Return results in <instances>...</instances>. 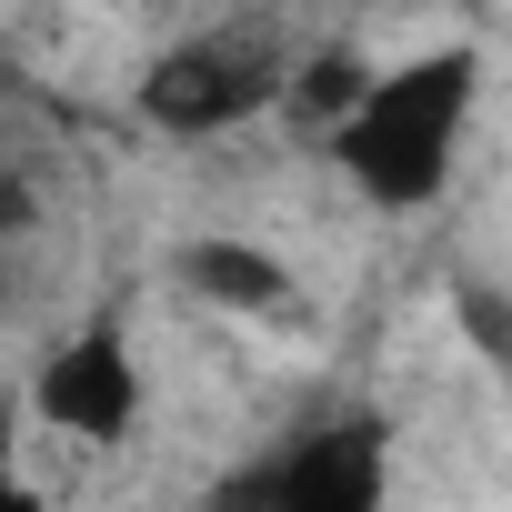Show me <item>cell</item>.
I'll return each mask as SVG.
<instances>
[{"label":"cell","mask_w":512,"mask_h":512,"mask_svg":"<svg viewBox=\"0 0 512 512\" xmlns=\"http://www.w3.org/2000/svg\"><path fill=\"white\" fill-rule=\"evenodd\" d=\"M472 101H482V51L442 41V51H412V61L372 71L322 151L342 161V181L362 201L422 211V201H442V181H452V161L472 141Z\"/></svg>","instance_id":"obj_1"},{"label":"cell","mask_w":512,"mask_h":512,"mask_svg":"<svg viewBox=\"0 0 512 512\" xmlns=\"http://www.w3.org/2000/svg\"><path fill=\"white\" fill-rule=\"evenodd\" d=\"M282 21H211L191 41H171L151 71H141V121L151 131H181V141H211V131H241L282 101Z\"/></svg>","instance_id":"obj_2"},{"label":"cell","mask_w":512,"mask_h":512,"mask_svg":"<svg viewBox=\"0 0 512 512\" xmlns=\"http://www.w3.org/2000/svg\"><path fill=\"white\" fill-rule=\"evenodd\" d=\"M31 422L51 432V442H81V452H121L131 442V422H141V362H131V342L101 322V332H71L41 372H31Z\"/></svg>","instance_id":"obj_3"},{"label":"cell","mask_w":512,"mask_h":512,"mask_svg":"<svg viewBox=\"0 0 512 512\" xmlns=\"http://www.w3.org/2000/svg\"><path fill=\"white\" fill-rule=\"evenodd\" d=\"M392 502V422L332 412L292 452L262 462V512H382Z\"/></svg>","instance_id":"obj_4"},{"label":"cell","mask_w":512,"mask_h":512,"mask_svg":"<svg viewBox=\"0 0 512 512\" xmlns=\"http://www.w3.org/2000/svg\"><path fill=\"white\" fill-rule=\"evenodd\" d=\"M181 292L201 312H231V322H302V272L272 241H231V231L181 241Z\"/></svg>","instance_id":"obj_5"},{"label":"cell","mask_w":512,"mask_h":512,"mask_svg":"<svg viewBox=\"0 0 512 512\" xmlns=\"http://www.w3.org/2000/svg\"><path fill=\"white\" fill-rule=\"evenodd\" d=\"M362 81H372V61L352 51V41H312V51H292V71H282V121L292 131H312V141H332L342 131V111L362 101Z\"/></svg>","instance_id":"obj_6"},{"label":"cell","mask_w":512,"mask_h":512,"mask_svg":"<svg viewBox=\"0 0 512 512\" xmlns=\"http://www.w3.org/2000/svg\"><path fill=\"white\" fill-rule=\"evenodd\" d=\"M0 512H41V492L21 482V422L0 412Z\"/></svg>","instance_id":"obj_7"}]
</instances>
